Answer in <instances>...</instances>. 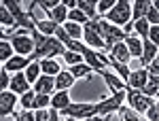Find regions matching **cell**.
<instances>
[{
  "mask_svg": "<svg viewBox=\"0 0 159 121\" xmlns=\"http://www.w3.org/2000/svg\"><path fill=\"white\" fill-rule=\"evenodd\" d=\"M104 19L112 26H119V28L127 26L132 21V0H117L112 4V9L104 15Z\"/></svg>",
  "mask_w": 159,
  "mask_h": 121,
  "instance_id": "cell-1",
  "label": "cell"
},
{
  "mask_svg": "<svg viewBox=\"0 0 159 121\" xmlns=\"http://www.w3.org/2000/svg\"><path fill=\"white\" fill-rule=\"evenodd\" d=\"M83 45L89 49H96V51H102L104 49V40H102V34H100V21L98 19H89L87 24H83Z\"/></svg>",
  "mask_w": 159,
  "mask_h": 121,
  "instance_id": "cell-2",
  "label": "cell"
},
{
  "mask_svg": "<svg viewBox=\"0 0 159 121\" xmlns=\"http://www.w3.org/2000/svg\"><path fill=\"white\" fill-rule=\"evenodd\" d=\"M9 43H11L13 47V53H17V55H32L34 53V40L30 36V32H11V36H9Z\"/></svg>",
  "mask_w": 159,
  "mask_h": 121,
  "instance_id": "cell-3",
  "label": "cell"
},
{
  "mask_svg": "<svg viewBox=\"0 0 159 121\" xmlns=\"http://www.w3.org/2000/svg\"><path fill=\"white\" fill-rule=\"evenodd\" d=\"M123 102H125V89L115 91L112 96H108V98H104V100H98V102H96V115H100V117H110V115L117 113V109L121 106Z\"/></svg>",
  "mask_w": 159,
  "mask_h": 121,
  "instance_id": "cell-4",
  "label": "cell"
},
{
  "mask_svg": "<svg viewBox=\"0 0 159 121\" xmlns=\"http://www.w3.org/2000/svg\"><path fill=\"white\" fill-rule=\"evenodd\" d=\"M98 21H100V34H102V40H104V49H106V51H108L112 45L121 43L123 38H125V32H123L119 26L108 24L104 17H98Z\"/></svg>",
  "mask_w": 159,
  "mask_h": 121,
  "instance_id": "cell-5",
  "label": "cell"
},
{
  "mask_svg": "<svg viewBox=\"0 0 159 121\" xmlns=\"http://www.w3.org/2000/svg\"><path fill=\"white\" fill-rule=\"evenodd\" d=\"M125 100H127L129 109H134L138 115H142V113L155 102V98H148V96H144L140 89H132V87H127V85H125Z\"/></svg>",
  "mask_w": 159,
  "mask_h": 121,
  "instance_id": "cell-6",
  "label": "cell"
},
{
  "mask_svg": "<svg viewBox=\"0 0 159 121\" xmlns=\"http://www.w3.org/2000/svg\"><path fill=\"white\" fill-rule=\"evenodd\" d=\"M96 115V102H70L66 109L60 110V117H74V119H85Z\"/></svg>",
  "mask_w": 159,
  "mask_h": 121,
  "instance_id": "cell-7",
  "label": "cell"
},
{
  "mask_svg": "<svg viewBox=\"0 0 159 121\" xmlns=\"http://www.w3.org/2000/svg\"><path fill=\"white\" fill-rule=\"evenodd\" d=\"M83 62H85L87 66H91V70H93V74L98 72V70H104V68H108V55L106 53H102V51H96V49H89L87 47L83 53Z\"/></svg>",
  "mask_w": 159,
  "mask_h": 121,
  "instance_id": "cell-8",
  "label": "cell"
},
{
  "mask_svg": "<svg viewBox=\"0 0 159 121\" xmlns=\"http://www.w3.org/2000/svg\"><path fill=\"white\" fill-rule=\"evenodd\" d=\"M17 98L13 91H2L0 94V117L2 119H7V117H13V113H15V106H17Z\"/></svg>",
  "mask_w": 159,
  "mask_h": 121,
  "instance_id": "cell-9",
  "label": "cell"
},
{
  "mask_svg": "<svg viewBox=\"0 0 159 121\" xmlns=\"http://www.w3.org/2000/svg\"><path fill=\"white\" fill-rule=\"evenodd\" d=\"M30 62H32V58H30V55L25 58V55H17V53H13V55H11V58H9L7 62H4L0 68H2L4 72H9V74H13V72H21V70H24V68L28 66V64H30Z\"/></svg>",
  "mask_w": 159,
  "mask_h": 121,
  "instance_id": "cell-10",
  "label": "cell"
},
{
  "mask_svg": "<svg viewBox=\"0 0 159 121\" xmlns=\"http://www.w3.org/2000/svg\"><path fill=\"white\" fill-rule=\"evenodd\" d=\"M32 91H34V94H47V96H51V94L55 91V77L40 74L36 81L32 83Z\"/></svg>",
  "mask_w": 159,
  "mask_h": 121,
  "instance_id": "cell-11",
  "label": "cell"
},
{
  "mask_svg": "<svg viewBox=\"0 0 159 121\" xmlns=\"http://www.w3.org/2000/svg\"><path fill=\"white\" fill-rule=\"evenodd\" d=\"M28 89H32V85L25 81L24 72H13L11 79H9V91H13L15 96H21Z\"/></svg>",
  "mask_w": 159,
  "mask_h": 121,
  "instance_id": "cell-12",
  "label": "cell"
},
{
  "mask_svg": "<svg viewBox=\"0 0 159 121\" xmlns=\"http://www.w3.org/2000/svg\"><path fill=\"white\" fill-rule=\"evenodd\" d=\"M96 74H100L102 79H104V83L108 85V89L115 94V91H121V89H125V81H121L117 74L112 72V70H108V68H104V70H98Z\"/></svg>",
  "mask_w": 159,
  "mask_h": 121,
  "instance_id": "cell-13",
  "label": "cell"
},
{
  "mask_svg": "<svg viewBox=\"0 0 159 121\" xmlns=\"http://www.w3.org/2000/svg\"><path fill=\"white\" fill-rule=\"evenodd\" d=\"M148 79V72L147 68H138V70H129V77H127V81H125V85L127 87H132V89H142L144 87V83H147Z\"/></svg>",
  "mask_w": 159,
  "mask_h": 121,
  "instance_id": "cell-14",
  "label": "cell"
},
{
  "mask_svg": "<svg viewBox=\"0 0 159 121\" xmlns=\"http://www.w3.org/2000/svg\"><path fill=\"white\" fill-rule=\"evenodd\" d=\"M108 58L112 62H119V64H129L132 62V58H129V51H127V47H125V43H117V45H112V47L108 49Z\"/></svg>",
  "mask_w": 159,
  "mask_h": 121,
  "instance_id": "cell-15",
  "label": "cell"
},
{
  "mask_svg": "<svg viewBox=\"0 0 159 121\" xmlns=\"http://www.w3.org/2000/svg\"><path fill=\"white\" fill-rule=\"evenodd\" d=\"M157 53H159V49H157V45H153L148 38H142V53H140V64H142V68L144 66H148L151 62L157 58Z\"/></svg>",
  "mask_w": 159,
  "mask_h": 121,
  "instance_id": "cell-16",
  "label": "cell"
},
{
  "mask_svg": "<svg viewBox=\"0 0 159 121\" xmlns=\"http://www.w3.org/2000/svg\"><path fill=\"white\" fill-rule=\"evenodd\" d=\"M123 43H125V47L129 51V58L132 60H138L140 53H142V38H138L136 34H125Z\"/></svg>",
  "mask_w": 159,
  "mask_h": 121,
  "instance_id": "cell-17",
  "label": "cell"
},
{
  "mask_svg": "<svg viewBox=\"0 0 159 121\" xmlns=\"http://www.w3.org/2000/svg\"><path fill=\"white\" fill-rule=\"evenodd\" d=\"M72 87H74V77L68 72V70L61 68L60 72L55 74V91H64V89L70 91Z\"/></svg>",
  "mask_w": 159,
  "mask_h": 121,
  "instance_id": "cell-18",
  "label": "cell"
},
{
  "mask_svg": "<svg viewBox=\"0 0 159 121\" xmlns=\"http://www.w3.org/2000/svg\"><path fill=\"white\" fill-rule=\"evenodd\" d=\"M72 102V98H70V91H53L51 94V100H49V106L51 109H55V110H61V109H66L68 104Z\"/></svg>",
  "mask_w": 159,
  "mask_h": 121,
  "instance_id": "cell-19",
  "label": "cell"
},
{
  "mask_svg": "<svg viewBox=\"0 0 159 121\" xmlns=\"http://www.w3.org/2000/svg\"><path fill=\"white\" fill-rule=\"evenodd\" d=\"M30 15H32V13H30ZM32 19H34V30H36V32L45 34V36H53L57 24H53L51 19H47V17H34V15H32Z\"/></svg>",
  "mask_w": 159,
  "mask_h": 121,
  "instance_id": "cell-20",
  "label": "cell"
},
{
  "mask_svg": "<svg viewBox=\"0 0 159 121\" xmlns=\"http://www.w3.org/2000/svg\"><path fill=\"white\" fill-rule=\"evenodd\" d=\"M68 72L74 77V81H89L91 79V74H93V70H91V66H87L85 62H79V64H74V66H70L68 68Z\"/></svg>",
  "mask_w": 159,
  "mask_h": 121,
  "instance_id": "cell-21",
  "label": "cell"
},
{
  "mask_svg": "<svg viewBox=\"0 0 159 121\" xmlns=\"http://www.w3.org/2000/svg\"><path fill=\"white\" fill-rule=\"evenodd\" d=\"M38 66H40V74H49V77H55L61 70V62L51 60V58L38 60Z\"/></svg>",
  "mask_w": 159,
  "mask_h": 121,
  "instance_id": "cell-22",
  "label": "cell"
},
{
  "mask_svg": "<svg viewBox=\"0 0 159 121\" xmlns=\"http://www.w3.org/2000/svg\"><path fill=\"white\" fill-rule=\"evenodd\" d=\"M66 17H68V9H66L64 4H57V7H53L51 11H47V19H51L53 24H57V26L64 24Z\"/></svg>",
  "mask_w": 159,
  "mask_h": 121,
  "instance_id": "cell-23",
  "label": "cell"
},
{
  "mask_svg": "<svg viewBox=\"0 0 159 121\" xmlns=\"http://www.w3.org/2000/svg\"><path fill=\"white\" fill-rule=\"evenodd\" d=\"M144 96L148 98H157L159 96V77H155V74H148L147 83H144V87L140 89Z\"/></svg>",
  "mask_w": 159,
  "mask_h": 121,
  "instance_id": "cell-24",
  "label": "cell"
},
{
  "mask_svg": "<svg viewBox=\"0 0 159 121\" xmlns=\"http://www.w3.org/2000/svg\"><path fill=\"white\" fill-rule=\"evenodd\" d=\"M148 9H151V2L148 0H132V21L144 17Z\"/></svg>",
  "mask_w": 159,
  "mask_h": 121,
  "instance_id": "cell-25",
  "label": "cell"
},
{
  "mask_svg": "<svg viewBox=\"0 0 159 121\" xmlns=\"http://www.w3.org/2000/svg\"><path fill=\"white\" fill-rule=\"evenodd\" d=\"M21 72H24L25 81L32 85V83L38 79V77H40V66H38V60H32V62H30V64L24 68V70H21Z\"/></svg>",
  "mask_w": 159,
  "mask_h": 121,
  "instance_id": "cell-26",
  "label": "cell"
},
{
  "mask_svg": "<svg viewBox=\"0 0 159 121\" xmlns=\"http://www.w3.org/2000/svg\"><path fill=\"white\" fill-rule=\"evenodd\" d=\"M61 28L66 30V34L72 38V40H81V36H83V26H81V24H74V21H64V24H61Z\"/></svg>",
  "mask_w": 159,
  "mask_h": 121,
  "instance_id": "cell-27",
  "label": "cell"
},
{
  "mask_svg": "<svg viewBox=\"0 0 159 121\" xmlns=\"http://www.w3.org/2000/svg\"><path fill=\"white\" fill-rule=\"evenodd\" d=\"M0 26H2L7 32H15V28H17V26H15V19H13V15L7 11L2 4H0Z\"/></svg>",
  "mask_w": 159,
  "mask_h": 121,
  "instance_id": "cell-28",
  "label": "cell"
},
{
  "mask_svg": "<svg viewBox=\"0 0 159 121\" xmlns=\"http://www.w3.org/2000/svg\"><path fill=\"white\" fill-rule=\"evenodd\" d=\"M34 91L32 89H28V91H24L21 96L17 98V104L21 106V110H34Z\"/></svg>",
  "mask_w": 159,
  "mask_h": 121,
  "instance_id": "cell-29",
  "label": "cell"
},
{
  "mask_svg": "<svg viewBox=\"0 0 159 121\" xmlns=\"http://www.w3.org/2000/svg\"><path fill=\"white\" fill-rule=\"evenodd\" d=\"M117 115H119L121 121H140L142 119V115H138L134 109H129V106H125V104H121V106L117 109Z\"/></svg>",
  "mask_w": 159,
  "mask_h": 121,
  "instance_id": "cell-30",
  "label": "cell"
},
{
  "mask_svg": "<svg viewBox=\"0 0 159 121\" xmlns=\"http://www.w3.org/2000/svg\"><path fill=\"white\" fill-rule=\"evenodd\" d=\"M132 30L136 32V36H138V38H147V32H148V21L144 19V17H140V19L132 21Z\"/></svg>",
  "mask_w": 159,
  "mask_h": 121,
  "instance_id": "cell-31",
  "label": "cell"
},
{
  "mask_svg": "<svg viewBox=\"0 0 159 121\" xmlns=\"http://www.w3.org/2000/svg\"><path fill=\"white\" fill-rule=\"evenodd\" d=\"M60 60L66 62L68 66H74V64L83 62V55H81V53H76V51H70V49H64V53L60 55Z\"/></svg>",
  "mask_w": 159,
  "mask_h": 121,
  "instance_id": "cell-32",
  "label": "cell"
},
{
  "mask_svg": "<svg viewBox=\"0 0 159 121\" xmlns=\"http://www.w3.org/2000/svg\"><path fill=\"white\" fill-rule=\"evenodd\" d=\"M66 21H74V24H87V21H89V19H87V15L83 11H79V9H76V7H74V9H68V17H66Z\"/></svg>",
  "mask_w": 159,
  "mask_h": 121,
  "instance_id": "cell-33",
  "label": "cell"
},
{
  "mask_svg": "<svg viewBox=\"0 0 159 121\" xmlns=\"http://www.w3.org/2000/svg\"><path fill=\"white\" fill-rule=\"evenodd\" d=\"M144 19L148 21V26H159V7L157 4H151V9L147 11Z\"/></svg>",
  "mask_w": 159,
  "mask_h": 121,
  "instance_id": "cell-34",
  "label": "cell"
},
{
  "mask_svg": "<svg viewBox=\"0 0 159 121\" xmlns=\"http://www.w3.org/2000/svg\"><path fill=\"white\" fill-rule=\"evenodd\" d=\"M142 117H144L147 121H159V104H157V100H155V102L142 113Z\"/></svg>",
  "mask_w": 159,
  "mask_h": 121,
  "instance_id": "cell-35",
  "label": "cell"
},
{
  "mask_svg": "<svg viewBox=\"0 0 159 121\" xmlns=\"http://www.w3.org/2000/svg\"><path fill=\"white\" fill-rule=\"evenodd\" d=\"M115 2H117V0H98V4H96V13H98V17H104V15L112 9Z\"/></svg>",
  "mask_w": 159,
  "mask_h": 121,
  "instance_id": "cell-36",
  "label": "cell"
},
{
  "mask_svg": "<svg viewBox=\"0 0 159 121\" xmlns=\"http://www.w3.org/2000/svg\"><path fill=\"white\" fill-rule=\"evenodd\" d=\"M11 55H13L11 43H9V40H0V64H4Z\"/></svg>",
  "mask_w": 159,
  "mask_h": 121,
  "instance_id": "cell-37",
  "label": "cell"
},
{
  "mask_svg": "<svg viewBox=\"0 0 159 121\" xmlns=\"http://www.w3.org/2000/svg\"><path fill=\"white\" fill-rule=\"evenodd\" d=\"M49 100H51V96H47V94H36L34 96V110L49 109Z\"/></svg>",
  "mask_w": 159,
  "mask_h": 121,
  "instance_id": "cell-38",
  "label": "cell"
},
{
  "mask_svg": "<svg viewBox=\"0 0 159 121\" xmlns=\"http://www.w3.org/2000/svg\"><path fill=\"white\" fill-rule=\"evenodd\" d=\"M53 36L57 38V40H60V43L64 45V47H68V43L72 40V38H70L68 34H66V30H64L61 26H57V28H55V32H53Z\"/></svg>",
  "mask_w": 159,
  "mask_h": 121,
  "instance_id": "cell-39",
  "label": "cell"
},
{
  "mask_svg": "<svg viewBox=\"0 0 159 121\" xmlns=\"http://www.w3.org/2000/svg\"><path fill=\"white\" fill-rule=\"evenodd\" d=\"M32 4H34V7H40L43 11H51L53 7H57V4H60V0H34Z\"/></svg>",
  "mask_w": 159,
  "mask_h": 121,
  "instance_id": "cell-40",
  "label": "cell"
},
{
  "mask_svg": "<svg viewBox=\"0 0 159 121\" xmlns=\"http://www.w3.org/2000/svg\"><path fill=\"white\" fill-rule=\"evenodd\" d=\"M147 38L153 43V45H159V26H148Z\"/></svg>",
  "mask_w": 159,
  "mask_h": 121,
  "instance_id": "cell-41",
  "label": "cell"
},
{
  "mask_svg": "<svg viewBox=\"0 0 159 121\" xmlns=\"http://www.w3.org/2000/svg\"><path fill=\"white\" fill-rule=\"evenodd\" d=\"M9 79H11V74H9V72H4V70L0 68V94L9 89Z\"/></svg>",
  "mask_w": 159,
  "mask_h": 121,
  "instance_id": "cell-42",
  "label": "cell"
},
{
  "mask_svg": "<svg viewBox=\"0 0 159 121\" xmlns=\"http://www.w3.org/2000/svg\"><path fill=\"white\" fill-rule=\"evenodd\" d=\"M47 115H49V109H38V110H34V121H47Z\"/></svg>",
  "mask_w": 159,
  "mask_h": 121,
  "instance_id": "cell-43",
  "label": "cell"
},
{
  "mask_svg": "<svg viewBox=\"0 0 159 121\" xmlns=\"http://www.w3.org/2000/svg\"><path fill=\"white\" fill-rule=\"evenodd\" d=\"M60 110H55V109H51L49 106V115H47V121H60Z\"/></svg>",
  "mask_w": 159,
  "mask_h": 121,
  "instance_id": "cell-44",
  "label": "cell"
},
{
  "mask_svg": "<svg viewBox=\"0 0 159 121\" xmlns=\"http://www.w3.org/2000/svg\"><path fill=\"white\" fill-rule=\"evenodd\" d=\"M60 4H64L66 9H74L76 7V0H60Z\"/></svg>",
  "mask_w": 159,
  "mask_h": 121,
  "instance_id": "cell-45",
  "label": "cell"
},
{
  "mask_svg": "<svg viewBox=\"0 0 159 121\" xmlns=\"http://www.w3.org/2000/svg\"><path fill=\"white\" fill-rule=\"evenodd\" d=\"M81 121H106V117H100V115H91V117H85Z\"/></svg>",
  "mask_w": 159,
  "mask_h": 121,
  "instance_id": "cell-46",
  "label": "cell"
},
{
  "mask_svg": "<svg viewBox=\"0 0 159 121\" xmlns=\"http://www.w3.org/2000/svg\"><path fill=\"white\" fill-rule=\"evenodd\" d=\"M9 36H11V32H7V30L0 26V40H9Z\"/></svg>",
  "mask_w": 159,
  "mask_h": 121,
  "instance_id": "cell-47",
  "label": "cell"
},
{
  "mask_svg": "<svg viewBox=\"0 0 159 121\" xmlns=\"http://www.w3.org/2000/svg\"><path fill=\"white\" fill-rule=\"evenodd\" d=\"M64 121H81V119H74V117H64Z\"/></svg>",
  "mask_w": 159,
  "mask_h": 121,
  "instance_id": "cell-48",
  "label": "cell"
},
{
  "mask_svg": "<svg viewBox=\"0 0 159 121\" xmlns=\"http://www.w3.org/2000/svg\"><path fill=\"white\" fill-rule=\"evenodd\" d=\"M148 2H151V4H157V0H148Z\"/></svg>",
  "mask_w": 159,
  "mask_h": 121,
  "instance_id": "cell-49",
  "label": "cell"
},
{
  "mask_svg": "<svg viewBox=\"0 0 159 121\" xmlns=\"http://www.w3.org/2000/svg\"><path fill=\"white\" fill-rule=\"evenodd\" d=\"M140 121H147V119H144V117H142V119H140Z\"/></svg>",
  "mask_w": 159,
  "mask_h": 121,
  "instance_id": "cell-50",
  "label": "cell"
},
{
  "mask_svg": "<svg viewBox=\"0 0 159 121\" xmlns=\"http://www.w3.org/2000/svg\"><path fill=\"white\" fill-rule=\"evenodd\" d=\"M60 121H64V117H61V119H60Z\"/></svg>",
  "mask_w": 159,
  "mask_h": 121,
  "instance_id": "cell-51",
  "label": "cell"
},
{
  "mask_svg": "<svg viewBox=\"0 0 159 121\" xmlns=\"http://www.w3.org/2000/svg\"><path fill=\"white\" fill-rule=\"evenodd\" d=\"M106 121H108V117H106Z\"/></svg>",
  "mask_w": 159,
  "mask_h": 121,
  "instance_id": "cell-52",
  "label": "cell"
},
{
  "mask_svg": "<svg viewBox=\"0 0 159 121\" xmlns=\"http://www.w3.org/2000/svg\"><path fill=\"white\" fill-rule=\"evenodd\" d=\"M32 2H34V0H32Z\"/></svg>",
  "mask_w": 159,
  "mask_h": 121,
  "instance_id": "cell-53",
  "label": "cell"
},
{
  "mask_svg": "<svg viewBox=\"0 0 159 121\" xmlns=\"http://www.w3.org/2000/svg\"><path fill=\"white\" fill-rule=\"evenodd\" d=\"M0 66H2V64H0Z\"/></svg>",
  "mask_w": 159,
  "mask_h": 121,
  "instance_id": "cell-54",
  "label": "cell"
}]
</instances>
